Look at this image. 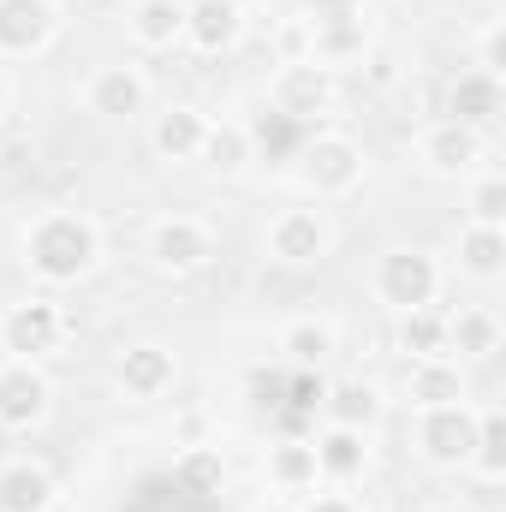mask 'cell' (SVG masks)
I'll list each match as a JSON object with an SVG mask.
<instances>
[{
	"label": "cell",
	"instance_id": "cell-21",
	"mask_svg": "<svg viewBox=\"0 0 506 512\" xmlns=\"http://www.w3.org/2000/svg\"><path fill=\"white\" fill-rule=\"evenodd\" d=\"M399 399H405L411 411H429V405H453V399H465V364H453V358H405Z\"/></svg>",
	"mask_w": 506,
	"mask_h": 512
},
{
	"label": "cell",
	"instance_id": "cell-25",
	"mask_svg": "<svg viewBox=\"0 0 506 512\" xmlns=\"http://www.w3.org/2000/svg\"><path fill=\"white\" fill-rule=\"evenodd\" d=\"M274 346H280V358H286L292 370H316V364H328V358L340 352V328H334L328 316H292Z\"/></svg>",
	"mask_w": 506,
	"mask_h": 512
},
{
	"label": "cell",
	"instance_id": "cell-10",
	"mask_svg": "<svg viewBox=\"0 0 506 512\" xmlns=\"http://www.w3.org/2000/svg\"><path fill=\"white\" fill-rule=\"evenodd\" d=\"M54 411V382L42 364H24V358H0V429L6 435H30L42 429Z\"/></svg>",
	"mask_w": 506,
	"mask_h": 512
},
{
	"label": "cell",
	"instance_id": "cell-20",
	"mask_svg": "<svg viewBox=\"0 0 506 512\" xmlns=\"http://www.w3.org/2000/svg\"><path fill=\"white\" fill-rule=\"evenodd\" d=\"M501 340H506V328L489 304H459V310H447V358H453V364H489V358L501 352Z\"/></svg>",
	"mask_w": 506,
	"mask_h": 512
},
{
	"label": "cell",
	"instance_id": "cell-19",
	"mask_svg": "<svg viewBox=\"0 0 506 512\" xmlns=\"http://www.w3.org/2000/svg\"><path fill=\"white\" fill-rule=\"evenodd\" d=\"M239 36H245V6L239 0H185V48L233 54Z\"/></svg>",
	"mask_w": 506,
	"mask_h": 512
},
{
	"label": "cell",
	"instance_id": "cell-3",
	"mask_svg": "<svg viewBox=\"0 0 506 512\" xmlns=\"http://www.w3.org/2000/svg\"><path fill=\"white\" fill-rule=\"evenodd\" d=\"M66 340H72V310L54 292H30L18 304H0V358L48 364L66 352Z\"/></svg>",
	"mask_w": 506,
	"mask_h": 512
},
{
	"label": "cell",
	"instance_id": "cell-27",
	"mask_svg": "<svg viewBox=\"0 0 506 512\" xmlns=\"http://www.w3.org/2000/svg\"><path fill=\"white\" fill-rule=\"evenodd\" d=\"M453 262H459V274H471V280H501L506 274V227H477V221H465V227H459V245H453Z\"/></svg>",
	"mask_w": 506,
	"mask_h": 512
},
{
	"label": "cell",
	"instance_id": "cell-5",
	"mask_svg": "<svg viewBox=\"0 0 506 512\" xmlns=\"http://www.w3.org/2000/svg\"><path fill=\"white\" fill-rule=\"evenodd\" d=\"M143 262L161 280H191V274H203L215 262V227L203 215H185V209L155 215L149 233H143Z\"/></svg>",
	"mask_w": 506,
	"mask_h": 512
},
{
	"label": "cell",
	"instance_id": "cell-8",
	"mask_svg": "<svg viewBox=\"0 0 506 512\" xmlns=\"http://www.w3.org/2000/svg\"><path fill=\"white\" fill-rule=\"evenodd\" d=\"M471 441H477V405H471V399L429 405V411H417V423H411V447H417V459L435 465V471H465Z\"/></svg>",
	"mask_w": 506,
	"mask_h": 512
},
{
	"label": "cell",
	"instance_id": "cell-31",
	"mask_svg": "<svg viewBox=\"0 0 506 512\" xmlns=\"http://www.w3.org/2000/svg\"><path fill=\"white\" fill-rule=\"evenodd\" d=\"M465 221H477V227H506V173H471Z\"/></svg>",
	"mask_w": 506,
	"mask_h": 512
},
{
	"label": "cell",
	"instance_id": "cell-35",
	"mask_svg": "<svg viewBox=\"0 0 506 512\" xmlns=\"http://www.w3.org/2000/svg\"><path fill=\"white\" fill-rule=\"evenodd\" d=\"M429 512H471V507H459V501H441V507H429Z\"/></svg>",
	"mask_w": 506,
	"mask_h": 512
},
{
	"label": "cell",
	"instance_id": "cell-26",
	"mask_svg": "<svg viewBox=\"0 0 506 512\" xmlns=\"http://www.w3.org/2000/svg\"><path fill=\"white\" fill-rule=\"evenodd\" d=\"M251 161H256V149H251V126H245V120H209L197 167H209V173H221V179H239Z\"/></svg>",
	"mask_w": 506,
	"mask_h": 512
},
{
	"label": "cell",
	"instance_id": "cell-9",
	"mask_svg": "<svg viewBox=\"0 0 506 512\" xmlns=\"http://www.w3.org/2000/svg\"><path fill=\"white\" fill-rule=\"evenodd\" d=\"M411 161L429 173V179H471V173H483V161H489V137L471 126H459V120H429V126L411 137Z\"/></svg>",
	"mask_w": 506,
	"mask_h": 512
},
{
	"label": "cell",
	"instance_id": "cell-32",
	"mask_svg": "<svg viewBox=\"0 0 506 512\" xmlns=\"http://www.w3.org/2000/svg\"><path fill=\"white\" fill-rule=\"evenodd\" d=\"M292 512H364L358 507V495H346V489H334V483H316L310 495H298Z\"/></svg>",
	"mask_w": 506,
	"mask_h": 512
},
{
	"label": "cell",
	"instance_id": "cell-14",
	"mask_svg": "<svg viewBox=\"0 0 506 512\" xmlns=\"http://www.w3.org/2000/svg\"><path fill=\"white\" fill-rule=\"evenodd\" d=\"M501 114H506V84H501V72H483V66H465L453 84H447V120H459V126H471V131H489L501 126Z\"/></svg>",
	"mask_w": 506,
	"mask_h": 512
},
{
	"label": "cell",
	"instance_id": "cell-34",
	"mask_svg": "<svg viewBox=\"0 0 506 512\" xmlns=\"http://www.w3.org/2000/svg\"><path fill=\"white\" fill-rule=\"evenodd\" d=\"M6 114H12V78L0 72V126H6Z\"/></svg>",
	"mask_w": 506,
	"mask_h": 512
},
{
	"label": "cell",
	"instance_id": "cell-16",
	"mask_svg": "<svg viewBox=\"0 0 506 512\" xmlns=\"http://www.w3.org/2000/svg\"><path fill=\"white\" fill-rule=\"evenodd\" d=\"M203 131H209V114L191 108V102H167L161 114H149V149L155 161L167 167H191L203 155Z\"/></svg>",
	"mask_w": 506,
	"mask_h": 512
},
{
	"label": "cell",
	"instance_id": "cell-1",
	"mask_svg": "<svg viewBox=\"0 0 506 512\" xmlns=\"http://www.w3.org/2000/svg\"><path fill=\"white\" fill-rule=\"evenodd\" d=\"M18 256H24V274L42 286V292H60V286H78L102 268V227L84 215V209H42L24 239H18Z\"/></svg>",
	"mask_w": 506,
	"mask_h": 512
},
{
	"label": "cell",
	"instance_id": "cell-15",
	"mask_svg": "<svg viewBox=\"0 0 506 512\" xmlns=\"http://www.w3.org/2000/svg\"><path fill=\"white\" fill-rule=\"evenodd\" d=\"M364 48H370V24L358 12H316V18H304V54L310 60L340 72V66L364 60Z\"/></svg>",
	"mask_w": 506,
	"mask_h": 512
},
{
	"label": "cell",
	"instance_id": "cell-7",
	"mask_svg": "<svg viewBox=\"0 0 506 512\" xmlns=\"http://www.w3.org/2000/svg\"><path fill=\"white\" fill-rule=\"evenodd\" d=\"M328 251H334V221H328V209H316V203L280 209V215L262 227V256H268L274 268H316V262H328Z\"/></svg>",
	"mask_w": 506,
	"mask_h": 512
},
{
	"label": "cell",
	"instance_id": "cell-2",
	"mask_svg": "<svg viewBox=\"0 0 506 512\" xmlns=\"http://www.w3.org/2000/svg\"><path fill=\"white\" fill-rule=\"evenodd\" d=\"M364 167H370V155H364V143H358L352 131H304V143H298V155H292V179H298L316 203L352 197V191L364 185Z\"/></svg>",
	"mask_w": 506,
	"mask_h": 512
},
{
	"label": "cell",
	"instance_id": "cell-18",
	"mask_svg": "<svg viewBox=\"0 0 506 512\" xmlns=\"http://www.w3.org/2000/svg\"><path fill=\"white\" fill-rule=\"evenodd\" d=\"M262 483H268L274 501H298V495H310V489L322 483V477H316V447H310L304 435L268 441V453H262Z\"/></svg>",
	"mask_w": 506,
	"mask_h": 512
},
{
	"label": "cell",
	"instance_id": "cell-36",
	"mask_svg": "<svg viewBox=\"0 0 506 512\" xmlns=\"http://www.w3.org/2000/svg\"><path fill=\"white\" fill-rule=\"evenodd\" d=\"M262 512H292V501H274V507H262Z\"/></svg>",
	"mask_w": 506,
	"mask_h": 512
},
{
	"label": "cell",
	"instance_id": "cell-22",
	"mask_svg": "<svg viewBox=\"0 0 506 512\" xmlns=\"http://www.w3.org/2000/svg\"><path fill=\"white\" fill-rule=\"evenodd\" d=\"M322 411H328V423H340V429L376 435V423L387 417V393H381L370 376H346V382L322 387Z\"/></svg>",
	"mask_w": 506,
	"mask_h": 512
},
{
	"label": "cell",
	"instance_id": "cell-17",
	"mask_svg": "<svg viewBox=\"0 0 506 512\" xmlns=\"http://www.w3.org/2000/svg\"><path fill=\"white\" fill-rule=\"evenodd\" d=\"M310 447H316V477L334 483V489H352V483L370 471V459H376L370 435H364V429H340V423H328Z\"/></svg>",
	"mask_w": 506,
	"mask_h": 512
},
{
	"label": "cell",
	"instance_id": "cell-6",
	"mask_svg": "<svg viewBox=\"0 0 506 512\" xmlns=\"http://www.w3.org/2000/svg\"><path fill=\"white\" fill-rule=\"evenodd\" d=\"M334 102H340V78H334V66H322V60H310V54L280 60L274 78H268V108H274L280 120L304 126V131L316 126L322 114H334Z\"/></svg>",
	"mask_w": 506,
	"mask_h": 512
},
{
	"label": "cell",
	"instance_id": "cell-24",
	"mask_svg": "<svg viewBox=\"0 0 506 512\" xmlns=\"http://www.w3.org/2000/svg\"><path fill=\"white\" fill-rule=\"evenodd\" d=\"M126 36L143 54H167L185 42V0H131Z\"/></svg>",
	"mask_w": 506,
	"mask_h": 512
},
{
	"label": "cell",
	"instance_id": "cell-33",
	"mask_svg": "<svg viewBox=\"0 0 506 512\" xmlns=\"http://www.w3.org/2000/svg\"><path fill=\"white\" fill-rule=\"evenodd\" d=\"M477 66L483 72H506V18H489L477 36Z\"/></svg>",
	"mask_w": 506,
	"mask_h": 512
},
{
	"label": "cell",
	"instance_id": "cell-13",
	"mask_svg": "<svg viewBox=\"0 0 506 512\" xmlns=\"http://www.w3.org/2000/svg\"><path fill=\"white\" fill-rule=\"evenodd\" d=\"M60 36L54 0H0V60H36Z\"/></svg>",
	"mask_w": 506,
	"mask_h": 512
},
{
	"label": "cell",
	"instance_id": "cell-28",
	"mask_svg": "<svg viewBox=\"0 0 506 512\" xmlns=\"http://www.w3.org/2000/svg\"><path fill=\"white\" fill-rule=\"evenodd\" d=\"M393 346L399 358H447V310L423 304V310L393 316Z\"/></svg>",
	"mask_w": 506,
	"mask_h": 512
},
{
	"label": "cell",
	"instance_id": "cell-4",
	"mask_svg": "<svg viewBox=\"0 0 506 512\" xmlns=\"http://www.w3.org/2000/svg\"><path fill=\"white\" fill-rule=\"evenodd\" d=\"M441 286H447V262L435 251H423V245H387L376 256V268H370V292L393 316L441 304Z\"/></svg>",
	"mask_w": 506,
	"mask_h": 512
},
{
	"label": "cell",
	"instance_id": "cell-12",
	"mask_svg": "<svg viewBox=\"0 0 506 512\" xmlns=\"http://www.w3.org/2000/svg\"><path fill=\"white\" fill-rule=\"evenodd\" d=\"M173 382H179V358H173V346H161V340H137V346H126V352L114 358V387H120V399H131V405L167 399Z\"/></svg>",
	"mask_w": 506,
	"mask_h": 512
},
{
	"label": "cell",
	"instance_id": "cell-29",
	"mask_svg": "<svg viewBox=\"0 0 506 512\" xmlns=\"http://www.w3.org/2000/svg\"><path fill=\"white\" fill-rule=\"evenodd\" d=\"M465 471L477 477V483H506V417L501 405H477V441H471V459H465Z\"/></svg>",
	"mask_w": 506,
	"mask_h": 512
},
{
	"label": "cell",
	"instance_id": "cell-11",
	"mask_svg": "<svg viewBox=\"0 0 506 512\" xmlns=\"http://www.w3.org/2000/svg\"><path fill=\"white\" fill-rule=\"evenodd\" d=\"M84 114H96V120H108V126L149 114V72H143L137 60L96 66L90 84H84Z\"/></svg>",
	"mask_w": 506,
	"mask_h": 512
},
{
	"label": "cell",
	"instance_id": "cell-30",
	"mask_svg": "<svg viewBox=\"0 0 506 512\" xmlns=\"http://www.w3.org/2000/svg\"><path fill=\"white\" fill-rule=\"evenodd\" d=\"M173 483H179L185 495H221V483H227L221 447H185V453L173 459Z\"/></svg>",
	"mask_w": 506,
	"mask_h": 512
},
{
	"label": "cell",
	"instance_id": "cell-23",
	"mask_svg": "<svg viewBox=\"0 0 506 512\" xmlns=\"http://www.w3.org/2000/svg\"><path fill=\"white\" fill-rule=\"evenodd\" d=\"M60 483L42 459H6L0 465V512H54Z\"/></svg>",
	"mask_w": 506,
	"mask_h": 512
}]
</instances>
